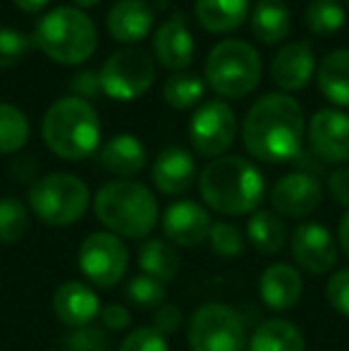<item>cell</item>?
<instances>
[{
	"label": "cell",
	"mask_w": 349,
	"mask_h": 351,
	"mask_svg": "<svg viewBox=\"0 0 349 351\" xmlns=\"http://www.w3.org/2000/svg\"><path fill=\"white\" fill-rule=\"evenodd\" d=\"M306 117L302 103L289 93H265L249 108L242 143L261 162H289L302 156Z\"/></svg>",
	"instance_id": "1"
},
{
	"label": "cell",
	"mask_w": 349,
	"mask_h": 351,
	"mask_svg": "<svg viewBox=\"0 0 349 351\" xmlns=\"http://www.w3.org/2000/svg\"><path fill=\"white\" fill-rule=\"evenodd\" d=\"M201 199L223 215H247L261 206L265 196L263 172L252 160L223 156L210 160L199 175Z\"/></svg>",
	"instance_id": "2"
},
{
	"label": "cell",
	"mask_w": 349,
	"mask_h": 351,
	"mask_svg": "<svg viewBox=\"0 0 349 351\" xmlns=\"http://www.w3.org/2000/svg\"><path fill=\"white\" fill-rule=\"evenodd\" d=\"M41 134L46 148L62 160H84L101 146V117L88 101L58 98L43 115Z\"/></svg>",
	"instance_id": "3"
},
{
	"label": "cell",
	"mask_w": 349,
	"mask_h": 351,
	"mask_svg": "<svg viewBox=\"0 0 349 351\" xmlns=\"http://www.w3.org/2000/svg\"><path fill=\"white\" fill-rule=\"evenodd\" d=\"M93 210L108 232L120 239H144L158 222V201L154 191L132 180L106 182L93 199Z\"/></svg>",
	"instance_id": "4"
},
{
	"label": "cell",
	"mask_w": 349,
	"mask_h": 351,
	"mask_svg": "<svg viewBox=\"0 0 349 351\" xmlns=\"http://www.w3.org/2000/svg\"><path fill=\"white\" fill-rule=\"evenodd\" d=\"M36 46L46 58L60 65H82L96 53L98 32L84 10L60 5L46 12L34 29Z\"/></svg>",
	"instance_id": "5"
},
{
	"label": "cell",
	"mask_w": 349,
	"mask_h": 351,
	"mask_svg": "<svg viewBox=\"0 0 349 351\" xmlns=\"http://www.w3.org/2000/svg\"><path fill=\"white\" fill-rule=\"evenodd\" d=\"M206 82L223 98H244L261 84L263 62L258 51L247 41L225 38L210 48L206 58Z\"/></svg>",
	"instance_id": "6"
},
{
	"label": "cell",
	"mask_w": 349,
	"mask_h": 351,
	"mask_svg": "<svg viewBox=\"0 0 349 351\" xmlns=\"http://www.w3.org/2000/svg\"><path fill=\"white\" fill-rule=\"evenodd\" d=\"M29 208L51 227H67L80 222L91 204L86 182L70 172H51L29 186Z\"/></svg>",
	"instance_id": "7"
},
{
	"label": "cell",
	"mask_w": 349,
	"mask_h": 351,
	"mask_svg": "<svg viewBox=\"0 0 349 351\" xmlns=\"http://www.w3.org/2000/svg\"><path fill=\"white\" fill-rule=\"evenodd\" d=\"M186 344L191 351H244L249 344L247 325L232 306L210 301L191 313Z\"/></svg>",
	"instance_id": "8"
},
{
	"label": "cell",
	"mask_w": 349,
	"mask_h": 351,
	"mask_svg": "<svg viewBox=\"0 0 349 351\" xmlns=\"http://www.w3.org/2000/svg\"><path fill=\"white\" fill-rule=\"evenodd\" d=\"M101 88L112 101H136L156 82V62L141 48H122L101 67Z\"/></svg>",
	"instance_id": "9"
},
{
	"label": "cell",
	"mask_w": 349,
	"mask_h": 351,
	"mask_svg": "<svg viewBox=\"0 0 349 351\" xmlns=\"http://www.w3.org/2000/svg\"><path fill=\"white\" fill-rule=\"evenodd\" d=\"M80 270L93 287L110 289L127 275L130 249L112 232H91L80 246Z\"/></svg>",
	"instance_id": "10"
},
{
	"label": "cell",
	"mask_w": 349,
	"mask_h": 351,
	"mask_svg": "<svg viewBox=\"0 0 349 351\" xmlns=\"http://www.w3.org/2000/svg\"><path fill=\"white\" fill-rule=\"evenodd\" d=\"M237 136V115L225 101H208L189 120V141L204 158H223Z\"/></svg>",
	"instance_id": "11"
},
{
	"label": "cell",
	"mask_w": 349,
	"mask_h": 351,
	"mask_svg": "<svg viewBox=\"0 0 349 351\" xmlns=\"http://www.w3.org/2000/svg\"><path fill=\"white\" fill-rule=\"evenodd\" d=\"M289 249L297 265L309 275H326L337 265V241L321 222H302L289 237Z\"/></svg>",
	"instance_id": "12"
},
{
	"label": "cell",
	"mask_w": 349,
	"mask_h": 351,
	"mask_svg": "<svg viewBox=\"0 0 349 351\" xmlns=\"http://www.w3.org/2000/svg\"><path fill=\"white\" fill-rule=\"evenodd\" d=\"M323 204V186L311 172H289L270 189V206L278 215L302 220Z\"/></svg>",
	"instance_id": "13"
},
{
	"label": "cell",
	"mask_w": 349,
	"mask_h": 351,
	"mask_svg": "<svg viewBox=\"0 0 349 351\" xmlns=\"http://www.w3.org/2000/svg\"><path fill=\"white\" fill-rule=\"evenodd\" d=\"M309 146L323 162H349V115L340 110H318L309 120Z\"/></svg>",
	"instance_id": "14"
},
{
	"label": "cell",
	"mask_w": 349,
	"mask_h": 351,
	"mask_svg": "<svg viewBox=\"0 0 349 351\" xmlns=\"http://www.w3.org/2000/svg\"><path fill=\"white\" fill-rule=\"evenodd\" d=\"M210 215L201 204L189 199H182L170 204L163 213V232L170 244L191 249L204 241H208L210 234Z\"/></svg>",
	"instance_id": "15"
},
{
	"label": "cell",
	"mask_w": 349,
	"mask_h": 351,
	"mask_svg": "<svg viewBox=\"0 0 349 351\" xmlns=\"http://www.w3.org/2000/svg\"><path fill=\"white\" fill-rule=\"evenodd\" d=\"M154 56L160 67L170 72H184L194 62L196 43L184 14H173L154 34Z\"/></svg>",
	"instance_id": "16"
},
{
	"label": "cell",
	"mask_w": 349,
	"mask_h": 351,
	"mask_svg": "<svg viewBox=\"0 0 349 351\" xmlns=\"http://www.w3.org/2000/svg\"><path fill=\"white\" fill-rule=\"evenodd\" d=\"M316 56L306 41H292L282 46L270 60V79L282 91H302L316 74Z\"/></svg>",
	"instance_id": "17"
},
{
	"label": "cell",
	"mask_w": 349,
	"mask_h": 351,
	"mask_svg": "<svg viewBox=\"0 0 349 351\" xmlns=\"http://www.w3.org/2000/svg\"><path fill=\"white\" fill-rule=\"evenodd\" d=\"M151 180H154L156 189L165 196L186 194L194 186V182H199L194 156L182 146L163 148L151 167Z\"/></svg>",
	"instance_id": "18"
},
{
	"label": "cell",
	"mask_w": 349,
	"mask_h": 351,
	"mask_svg": "<svg viewBox=\"0 0 349 351\" xmlns=\"http://www.w3.org/2000/svg\"><path fill=\"white\" fill-rule=\"evenodd\" d=\"M156 12L146 0H117L106 17V27L112 41L139 43L154 32Z\"/></svg>",
	"instance_id": "19"
},
{
	"label": "cell",
	"mask_w": 349,
	"mask_h": 351,
	"mask_svg": "<svg viewBox=\"0 0 349 351\" xmlns=\"http://www.w3.org/2000/svg\"><path fill=\"white\" fill-rule=\"evenodd\" d=\"M101 299L93 291V287L80 280H70L60 285L53 294V313L67 328H84L101 313Z\"/></svg>",
	"instance_id": "20"
},
{
	"label": "cell",
	"mask_w": 349,
	"mask_h": 351,
	"mask_svg": "<svg viewBox=\"0 0 349 351\" xmlns=\"http://www.w3.org/2000/svg\"><path fill=\"white\" fill-rule=\"evenodd\" d=\"M258 294L265 308L270 311H289L299 304L304 294V278L294 265L289 263H273L261 273L258 280Z\"/></svg>",
	"instance_id": "21"
},
{
	"label": "cell",
	"mask_w": 349,
	"mask_h": 351,
	"mask_svg": "<svg viewBox=\"0 0 349 351\" xmlns=\"http://www.w3.org/2000/svg\"><path fill=\"white\" fill-rule=\"evenodd\" d=\"M98 162L106 172L117 177H134L149 162L146 146L132 134H117L108 139L98 151Z\"/></svg>",
	"instance_id": "22"
},
{
	"label": "cell",
	"mask_w": 349,
	"mask_h": 351,
	"mask_svg": "<svg viewBox=\"0 0 349 351\" xmlns=\"http://www.w3.org/2000/svg\"><path fill=\"white\" fill-rule=\"evenodd\" d=\"M252 32L265 46L282 43L292 32V10L285 0H256L252 14Z\"/></svg>",
	"instance_id": "23"
},
{
	"label": "cell",
	"mask_w": 349,
	"mask_h": 351,
	"mask_svg": "<svg viewBox=\"0 0 349 351\" xmlns=\"http://www.w3.org/2000/svg\"><path fill=\"white\" fill-rule=\"evenodd\" d=\"M194 17L206 32L230 34L249 19V0H196Z\"/></svg>",
	"instance_id": "24"
},
{
	"label": "cell",
	"mask_w": 349,
	"mask_h": 351,
	"mask_svg": "<svg viewBox=\"0 0 349 351\" xmlns=\"http://www.w3.org/2000/svg\"><path fill=\"white\" fill-rule=\"evenodd\" d=\"M318 91L340 108H349V48L328 53L316 70Z\"/></svg>",
	"instance_id": "25"
},
{
	"label": "cell",
	"mask_w": 349,
	"mask_h": 351,
	"mask_svg": "<svg viewBox=\"0 0 349 351\" xmlns=\"http://www.w3.org/2000/svg\"><path fill=\"white\" fill-rule=\"evenodd\" d=\"M247 351H306V339L292 320L270 318L254 330Z\"/></svg>",
	"instance_id": "26"
},
{
	"label": "cell",
	"mask_w": 349,
	"mask_h": 351,
	"mask_svg": "<svg viewBox=\"0 0 349 351\" xmlns=\"http://www.w3.org/2000/svg\"><path fill=\"white\" fill-rule=\"evenodd\" d=\"M247 239L261 256H275L287 244V225L275 210H254L247 222Z\"/></svg>",
	"instance_id": "27"
},
{
	"label": "cell",
	"mask_w": 349,
	"mask_h": 351,
	"mask_svg": "<svg viewBox=\"0 0 349 351\" xmlns=\"http://www.w3.org/2000/svg\"><path fill=\"white\" fill-rule=\"evenodd\" d=\"M139 268L158 282H173L180 273V256L165 239H149L139 249Z\"/></svg>",
	"instance_id": "28"
},
{
	"label": "cell",
	"mask_w": 349,
	"mask_h": 351,
	"mask_svg": "<svg viewBox=\"0 0 349 351\" xmlns=\"http://www.w3.org/2000/svg\"><path fill=\"white\" fill-rule=\"evenodd\" d=\"M206 93V84L194 72H173L163 86V98L175 110H189L199 106Z\"/></svg>",
	"instance_id": "29"
},
{
	"label": "cell",
	"mask_w": 349,
	"mask_h": 351,
	"mask_svg": "<svg viewBox=\"0 0 349 351\" xmlns=\"http://www.w3.org/2000/svg\"><path fill=\"white\" fill-rule=\"evenodd\" d=\"M32 127L29 120L17 106L0 103V156L19 153L29 141Z\"/></svg>",
	"instance_id": "30"
},
{
	"label": "cell",
	"mask_w": 349,
	"mask_h": 351,
	"mask_svg": "<svg viewBox=\"0 0 349 351\" xmlns=\"http://www.w3.org/2000/svg\"><path fill=\"white\" fill-rule=\"evenodd\" d=\"M304 22L316 36H333L345 27V8L340 0H309Z\"/></svg>",
	"instance_id": "31"
},
{
	"label": "cell",
	"mask_w": 349,
	"mask_h": 351,
	"mask_svg": "<svg viewBox=\"0 0 349 351\" xmlns=\"http://www.w3.org/2000/svg\"><path fill=\"white\" fill-rule=\"evenodd\" d=\"M29 230V210L14 196L0 199V244H17Z\"/></svg>",
	"instance_id": "32"
},
{
	"label": "cell",
	"mask_w": 349,
	"mask_h": 351,
	"mask_svg": "<svg viewBox=\"0 0 349 351\" xmlns=\"http://www.w3.org/2000/svg\"><path fill=\"white\" fill-rule=\"evenodd\" d=\"M165 285L149 275H136V278L130 280L125 289V296L132 306L136 308H144V311H156L165 304Z\"/></svg>",
	"instance_id": "33"
},
{
	"label": "cell",
	"mask_w": 349,
	"mask_h": 351,
	"mask_svg": "<svg viewBox=\"0 0 349 351\" xmlns=\"http://www.w3.org/2000/svg\"><path fill=\"white\" fill-rule=\"evenodd\" d=\"M208 241L213 254L225 261L239 258L244 254V249H247V239H244L242 230L237 225H232V222H213Z\"/></svg>",
	"instance_id": "34"
},
{
	"label": "cell",
	"mask_w": 349,
	"mask_h": 351,
	"mask_svg": "<svg viewBox=\"0 0 349 351\" xmlns=\"http://www.w3.org/2000/svg\"><path fill=\"white\" fill-rule=\"evenodd\" d=\"M32 41L27 34L12 27H0V70L14 67L27 58Z\"/></svg>",
	"instance_id": "35"
},
{
	"label": "cell",
	"mask_w": 349,
	"mask_h": 351,
	"mask_svg": "<svg viewBox=\"0 0 349 351\" xmlns=\"http://www.w3.org/2000/svg\"><path fill=\"white\" fill-rule=\"evenodd\" d=\"M67 351H110V337L106 330L84 325V328H70V332L62 337Z\"/></svg>",
	"instance_id": "36"
},
{
	"label": "cell",
	"mask_w": 349,
	"mask_h": 351,
	"mask_svg": "<svg viewBox=\"0 0 349 351\" xmlns=\"http://www.w3.org/2000/svg\"><path fill=\"white\" fill-rule=\"evenodd\" d=\"M168 339L154 328H136L122 339L117 351H168Z\"/></svg>",
	"instance_id": "37"
},
{
	"label": "cell",
	"mask_w": 349,
	"mask_h": 351,
	"mask_svg": "<svg viewBox=\"0 0 349 351\" xmlns=\"http://www.w3.org/2000/svg\"><path fill=\"white\" fill-rule=\"evenodd\" d=\"M326 301L335 313L349 318V268H342L328 278Z\"/></svg>",
	"instance_id": "38"
},
{
	"label": "cell",
	"mask_w": 349,
	"mask_h": 351,
	"mask_svg": "<svg viewBox=\"0 0 349 351\" xmlns=\"http://www.w3.org/2000/svg\"><path fill=\"white\" fill-rule=\"evenodd\" d=\"M70 91L72 96L82 98V101H88V98H96L103 93L101 88V74L98 70H80L72 74L70 79Z\"/></svg>",
	"instance_id": "39"
},
{
	"label": "cell",
	"mask_w": 349,
	"mask_h": 351,
	"mask_svg": "<svg viewBox=\"0 0 349 351\" xmlns=\"http://www.w3.org/2000/svg\"><path fill=\"white\" fill-rule=\"evenodd\" d=\"M182 323H184V315H182L180 306L163 304L160 308L154 311V325H151V328L158 330V332L163 335V337H168V335L180 332Z\"/></svg>",
	"instance_id": "40"
},
{
	"label": "cell",
	"mask_w": 349,
	"mask_h": 351,
	"mask_svg": "<svg viewBox=\"0 0 349 351\" xmlns=\"http://www.w3.org/2000/svg\"><path fill=\"white\" fill-rule=\"evenodd\" d=\"M98 320H101L106 332H125L132 325V313H130V308L122 304H108L101 308Z\"/></svg>",
	"instance_id": "41"
},
{
	"label": "cell",
	"mask_w": 349,
	"mask_h": 351,
	"mask_svg": "<svg viewBox=\"0 0 349 351\" xmlns=\"http://www.w3.org/2000/svg\"><path fill=\"white\" fill-rule=\"evenodd\" d=\"M328 191H330L335 204L345 206L349 210V167H337V170L328 177Z\"/></svg>",
	"instance_id": "42"
},
{
	"label": "cell",
	"mask_w": 349,
	"mask_h": 351,
	"mask_svg": "<svg viewBox=\"0 0 349 351\" xmlns=\"http://www.w3.org/2000/svg\"><path fill=\"white\" fill-rule=\"evenodd\" d=\"M10 170H12V177L17 182H24V184H34L38 177V162L34 156H29V153H22V156H17L12 162H10Z\"/></svg>",
	"instance_id": "43"
},
{
	"label": "cell",
	"mask_w": 349,
	"mask_h": 351,
	"mask_svg": "<svg viewBox=\"0 0 349 351\" xmlns=\"http://www.w3.org/2000/svg\"><path fill=\"white\" fill-rule=\"evenodd\" d=\"M337 244H340V249L345 251L349 258V210L342 215L340 225H337Z\"/></svg>",
	"instance_id": "44"
},
{
	"label": "cell",
	"mask_w": 349,
	"mask_h": 351,
	"mask_svg": "<svg viewBox=\"0 0 349 351\" xmlns=\"http://www.w3.org/2000/svg\"><path fill=\"white\" fill-rule=\"evenodd\" d=\"M12 3L17 5L19 10H24V12L36 14V12H41V10L48 8V3H51V0H12Z\"/></svg>",
	"instance_id": "45"
},
{
	"label": "cell",
	"mask_w": 349,
	"mask_h": 351,
	"mask_svg": "<svg viewBox=\"0 0 349 351\" xmlns=\"http://www.w3.org/2000/svg\"><path fill=\"white\" fill-rule=\"evenodd\" d=\"M72 3H75L80 10H88V8H96L101 0H72Z\"/></svg>",
	"instance_id": "46"
},
{
	"label": "cell",
	"mask_w": 349,
	"mask_h": 351,
	"mask_svg": "<svg viewBox=\"0 0 349 351\" xmlns=\"http://www.w3.org/2000/svg\"><path fill=\"white\" fill-rule=\"evenodd\" d=\"M48 351H60V349H48Z\"/></svg>",
	"instance_id": "47"
},
{
	"label": "cell",
	"mask_w": 349,
	"mask_h": 351,
	"mask_svg": "<svg viewBox=\"0 0 349 351\" xmlns=\"http://www.w3.org/2000/svg\"><path fill=\"white\" fill-rule=\"evenodd\" d=\"M345 3H347V5H349V0H345Z\"/></svg>",
	"instance_id": "48"
}]
</instances>
